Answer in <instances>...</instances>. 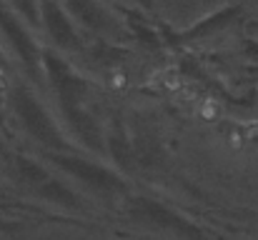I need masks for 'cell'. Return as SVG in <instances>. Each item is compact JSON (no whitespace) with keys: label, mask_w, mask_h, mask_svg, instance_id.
I'll list each match as a JSON object with an SVG mask.
<instances>
[{"label":"cell","mask_w":258,"mask_h":240,"mask_svg":"<svg viewBox=\"0 0 258 240\" xmlns=\"http://www.w3.org/2000/svg\"><path fill=\"white\" fill-rule=\"evenodd\" d=\"M40 20L45 28L48 40L53 43V50L58 53H83V40L76 28V20L66 10V5L58 3H43L40 5Z\"/></svg>","instance_id":"obj_6"},{"label":"cell","mask_w":258,"mask_h":240,"mask_svg":"<svg viewBox=\"0 0 258 240\" xmlns=\"http://www.w3.org/2000/svg\"><path fill=\"white\" fill-rule=\"evenodd\" d=\"M3 173L8 175L10 183H15L30 198H38V200L60 205L66 210H78L83 215H90V208H88L86 198L78 190H73L58 173L48 170L38 160L28 158V155H20V153L13 150V155L8 158Z\"/></svg>","instance_id":"obj_2"},{"label":"cell","mask_w":258,"mask_h":240,"mask_svg":"<svg viewBox=\"0 0 258 240\" xmlns=\"http://www.w3.org/2000/svg\"><path fill=\"white\" fill-rule=\"evenodd\" d=\"M0 35L5 38L10 53L15 55L18 65L23 68L25 78L43 85L45 70H43V50L40 43L33 38L30 28L20 20V15L13 10V5H0Z\"/></svg>","instance_id":"obj_5"},{"label":"cell","mask_w":258,"mask_h":240,"mask_svg":"<svg viewBox=\"0 0 258 240\" xmlns=\"http://www.w3.org/2000/svg\"><path fill=\"white\" fill-rule=\"evenodd\" d=\"M10 105L13 113L23 128V133L43 148V153H83L81 145L71 143L63 133V125L48 113V108L40 103V98L25 85L13 83L10 88Z\"/></svg>","instance_id":"obj_3"},{"label":"cell","mask_w":258,"mask_h":240,"mask_svg":"<svg viewBox=\"0 0 258 240\" xmlns=\"http://www.w3.org/2000/svg\"><path fill=\"white\" fill-rule=\"evenodd\" d=\"M120 218L123 223L143 230L138 240H223L211 228L185 218L173 205L148 195H125L120 200Z\"/></svg>","instance_id":"obj_1"},{"label":"cell","mask_w":258,"mask_h":240,"mask_svg":"<svg viewBox=\"0 0 258 240\" xmlns=\"http://www.w3.org/2000/svg\"><path fill=\"white\" fill-rule=\"evenodd\" d=\"M40 158L63 175L78 180L88 195L105 198L108 203H120L125 195L133 193V185L120 173L98 160L86 158L83 153H40Z\"/></svg>","instance_id":"obj_4"}]
</instances>
